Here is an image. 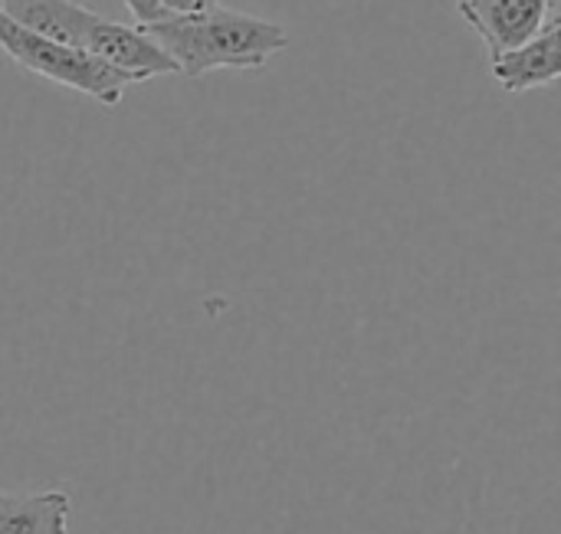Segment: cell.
<instances>
[{
  "label": "cell",
  "instance_id": "1",
  "mask_svg": "<svg viewBox=\"0 0 561 534\" xmlns=\"http://www.w3.org/2000/svg\"><path fill=\"white\" fill-rule=\"evenodd\" d=\"M141 33L171 56L178 76L191 79H201L214 69H263L276 53L289 46L283 23L227 10L220 3L191 16L145 26Z\"/></svg>",
  "mask_w": 561,
  "mask_h": 534
},
{
  "label": "cell",
  "instance_id": "2",
  "mask_svg": "<svg viewBox=\"0 0 561 534\" xmlns=\"http://www.w3.org/2000/svg\"><path fill=\"white\" fill-rule=\"evenodd\" d=\"M0 10L20 26L39 36H49L56 43H66L72 49L92 53L138 76L141 82L154 76H168V72L178 76V66L171 62V56L154 39H148L138 26H122L72 0H0Z\"/></svg>",
  "mask_w": 561,
  "mask_h": 534
},
{
  "label": "cell",
  "instance_id": "3",
  "mask_svg": "<svg viewBox=\"0 0 561 534\" xmlns=\"http://www.w3.org/2000/svg\"><path fill=\"white\" fill-rule=\"evenodd\" d=\"M0 49L23 69L43 76L49 82H59L72 92H82L105 108L118 105L125 89L141 82L138 76H131L92 53L72 49L66 43H56L49 36H39V33L20 26L3 10H0Z\"/></svg>",
  "mask_w": 561,
  "mask_h": 534
},
{
  "label": "cell",
  "instance_id": "4",
  "mask_svg": "<svg viewBox=\"0 0 561 534\" xmlns=\"http://www.w3.org/2000/svg\"><path fill=\"white\" fill-rule=\"evenodd\" d=\"M460 16L493 53L516 49L561 20L559 0H460Z\"/></svg>",
  "mask_w": 561,
  "mask_h": 534
},
{
  "label": "cell",
  "instance_id": "5",
  "mask_svg": "<svg viewBox=\"0 0 561 534\" xmlns=\"http://www.w3.org/2000/svg\"><path fill=\"white\" fill-rule=\"evenodd\" d=\"M490 69L506 92H529V89L552 85L561 76V20L549 23L536 39L516 49L493 53Z\"/></svg>",
  "mask_w": 561,
  "mask_h": 534
},
{
  "label": "cell",
  "instance_id": "6",
  "mask_svg": "<svg viewBox=\"0 0 561 534\" xmlns=\"http://www.w3.org/2000/svg\"><path fill=\"white\" fill-rule=\"evenodd\" d=\"M69 512L72 499L62 489L0 492V534H69Z\"/></svg>",
  "mask_w": 561,
  "mask_h": 534
},
{
  "label": "cell",
  "instance_id": "7",
  "mask_svg": "<svg viewBox=\"0 0 561 534\" xmlns=\"http://www.w3.org/2000/svg\"><path fill=\"white\" fill-rule=\"evenodd\" d=\"M164 10H168V16L174 20V16H191V13H201V10H210V7H217L220 0H158Z\"/></svg>",
  "mask_w": 561,
  "mask_h": 534
},
{
  "label": "cell",
  "instance_id": "8",
  "mask_svg": "<svg viewBox=\"0 0 561 534\" xmlns=\"http://www.w3.org/2000/svg\"><path fill=\"white\" fill-rule=\"evenodd\" d=\"M457 3H460V0H457Z\"/></svg>",
  "mask_w": 561,
  "mask_h": 534
}]
</instances>
